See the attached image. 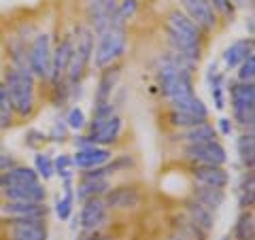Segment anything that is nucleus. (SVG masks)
<instances>
[{
    "mask_svg": "<svg viewBox=\"0 0 255 240\" xmlns=\"http://www.w3.org/2000/svg\"><path fill=\"white\" fill-rule=\"evenodd\" d=\"M4 187V181H2V172H0V189Z\"/></svg>",
    "mask_w": 255,
    "mask_h": 240,
    "instance_id": "obj_43",
    "label": "nucleus"
},
{
    "mask_svg": "<svg viewBox=\"0 0 255 240\" xmlns=\"http://www.w3.org/2000/svg\"><path fill=\"white\" fill-rule=\"evenodd\" d=\"M249 55H253V38H243V41H236L228 47L226 53H223V62H226L228 68H236Z\"/></svg>",
    "mask_w": 255,
    "mask_h": 240,
    "instance_id": "obj_19",
    "label": "nucleus"
},
{
    "mask_svg": "<svg viewBox=\"0 0 255 240\" xmlns=\"http://www.w3.org/2000/svg\"><path fill=\"white\" fill-rule=\"evenodd\" d=\"M70 58H73V36H64L55 47V51L51 53V75L49 81L53 85H58L64 81V77L68 73Z\"/></svg>",
    "mask_w": 255,
    "mask_h": 240,
    "instance_id": "obj_10",
    "label": "nucleus"
},
{
    "mask_svg": "<svg viewBox=\"0 0 255 240\" xmlns=\"http://www.w3.org/2000/svg\"><path fill=\"white\" fill-rule=\"evenodd\" d=\"M92 55H94V32L90 28L79 26L73 36V58H70L68 73L64 77V83H66L68 90H73V87L81 83L85 70L92 62Z\"/></svg>",
    "mask_w": 255,
    "mask_h": 240,
    "instance_id": "obj_2",
    "label": "nucleus"
},
{
    "mask_svg": "<svg viewBox=\"0 0 255 240\" xmlns=\"http://www.w3.org/2000/svg\"><path fill=\"white\" fill-rule=\"evenodd\" d=\"M102 202H105L107 209H134V206H138L140 202V196L138 191L134 187H115V189H109L105 198H102Z\"/></svg>",
    "mask_w": 255,
    "mask_h": 240,
    "instance_id": "obj_15",
    "label": "nucleus"
},
{
    "mask_svg": "<svg viewBox=\"0 0 255 240\" xmlns=\"http://www.w3.org/2000/svg\"><path fill=\"white\" fill-rule=\"evenodd\" d=\"M109 209L102 202V198H90L83 202V211L79 215V223L85 232H96L107 223Z\"/></svg>",
    "mask_w": 255,
    "mask_h": 240,
    "instance_id": "obj_11",
    "label": "nucleus"
},
{
    "mask_svg": "<svg viewBox=\"0 0 255 240\" xmlns=\"http://www.w3.org/2000/svg\"><path fill=\"white\" fill-rule=\"evenodd\" d=\"M234 2H236L238 6H251L253 0H234Z\"/></svg>",
    "mask_w": 255,
    "mask_h": 240,
    "instance_id": "obj_41",
    "label": "nucleus"
},
{
    "mask_svg": "<svg viewBox=\"0 0 255 240\" xmlns=\"http://www.w3.org/2000/svg\"><path fill=\"white\" fill-rule=\"evenodd\" d=\"M122 134V119L117 115H111L107 119H94V123L90 125V134L83 136L81 140V147L87 145H111L115 142Z\"/></svg>",
    "mask_w": 255,
    "mask_h": 240,
    "instance_id": "obj_6",
    "label": "nucleus"
},
{
    "mask_svg": "<svg viewBox=\"0 0 255 240\" xmlns=\"http://www.w3.org/2000/svg\"><path fill=\"white\" fill-rule=\"evenodd\" d=\"M181 138L187 142V145H200V142H209V140H217V130L211 123H200L194 127H187L183 130Z\"/></svg>",
    "mask_w": 255,
    "mask_h": 240,
    "instance_id": "obj_24",
    "label": "nucleus"
},
{
    "mask_svg": "<svg viewBox=\"0 0 255 240\" xmlns=\"http://www.w3.org/2000/svg\"><path fill=\"white\" fill-rule=\"evenodd\" d=\"M51 38L49 34H38L28 49V70L32 77L49 79L51 75Z\"/></svg>",
    "mask_w": 255,
    "mask_h": 240,
    "instance_id": "obj_5",
    "label": "nucleus"
},
{
    "mask_svg": "<svg viewBox=\"0 0 255 240\" xmlns=\"http://www.w3.org/2000/svg\"><path fill=\"white\" fill-rule=\"evenodd\" d=\"M66 121H68V127H73V130H79V127H83V125H85V115H83V111L77 109V107L70 109Z\"/></svg>",
    "mask_w": 255,
    "mask_h": 240,
    "instance_id": "obj_37",
    "label": "nucleus"
},
{
    "mask_svg": "<svg viewBox=\"0 0 255 240\" xmlns=\"http://www.w3.org/2000/svg\"><path fill=\"white\" fill-rule=\"evenodd\" d=\"M117 79H119V68L109 66L105 68L100 81H98V90H96V105H107L111 102V94H113L115 85H117Z\"/></svg>",
    "mask_w": 255,
    "mask_h": 240,
    "instance_id": "obj_21",
    "label": "nucleus"
},
{
    "mask_svg": "<svg viewBox=\"0 0 255 240\" xmlns=\"http://www.w3.org/2000/svg\"><path fill=\"white\" fill-rule=\"evenodd\" d=\"M174 228H177V234L185 240H206V234H209V232L198 228L187 215H181V217L174 219Z\"/></svg>",
    "mask_w": 255,
    "mask_h": 240,
    "instance_id": "obj_28",
    "label": "nucleus"
},
{
    "mask_svg": "<svg viewBox=\"0 0 255 240\" xmlns=\"http://www.w3.org/2000/svg\"><path fill=\"white\" fill-rule=\"evenodd\" d=\"M236 149H238V155H241V162L247 170H253V164H255V140H253V132H247L241 134L236 140Z\"/></svg>",
    "mask_w": 255,
    "mask_h": 240,
    "instance_id": "obj_27",
    "label": "nucleus"
},
{
    "mask_svg": "<svg viewBox=\"0 0 255 240\" xmlns=\"http://www.w3.org/2000/svg\"><path fill=\"white\" fill-rule=\"evenodd\" d=\"M109 159H111V151L109 149L98 147V145H87V147H81L73 155V166L85 168V170H92V168L105 166Z\"/></svg>",
    "mask_w": 255,
    "mask_h": 240,
    "instance_id": "obj_13",
    "label": "nucleus"
},
{
    "mask_svg": "<svg viewBox=\"0 0 255 240\" xmlns=\"http://www.w3.org/2000/svg\"><path fill=\"white\" fill-rule=\"evenodd\" d=\"M228 2H232V0H228Z\"/></svg>",
    "mask_w": 255,
    "mask_h": 240,
    "instance_id": "obj_44",
    "label": "nucleus"
},
{
    "mask_svg": "<svg viewBox=\"0 0 255 240\" xmlns=\"http://www.w3.org/2000/svg\"><path fill=\"white\" fill-rule=\"evenodd\" d=\"M170 123L174 127H181V130H187V127H194V125H200L204 123V119H196V117H189L185 113H177V111H170Z\"/></svg>",
    "mask_w": 255,
    "mask_h": 240,
    "instance_id": "obj_33",
    "label": "nucleus"
},
{
    "mask_svg": "<svg viewBox=\"0 0 255 240\" xmlns=\"http://www.w3.org/2000/svg\"><path fill=\"white\" fill-rule=\"evenodd\" d=\"M4 94L11 111L19 117H28L34 111V77L28 68H6L4 73Z\"/></svg>",
    "mask_w": 255,
    "mask_h": 240,
    "instance_id": "obj_1",
    "label": "nucleus"
},
{
    "mask_svg": "<svg viewBox=\"0 0 255 240\" xmlns=\"http://www.w3.org/2000/svg\"><path fill=\"white\" fill-rule=\"evenodd\" d=\"M166 240H185V238H183V236H179V234H172V236H168Z\"/></svg>",
    "mask_w": 255,
    "mask_h": 240,
    "instance_id": "obj_42",
    "label": "nucleus"
},
{
    "mask_svg": "<svg viewBox=\"0 0 255 240\" xmlns=\"http://www.w3.org/2000/svg\"><path fill=\"white\" fill-rule=\"evenodd\" d=\"M4 198L9 202H45V189L41 183L30 185H9L2 189Z\"/></svg>",
    "mask_w": 255,
    "mask_h": 240,
    "instance_id": "obj_16",
    "label": "nucleus"
},
{
    "mask_svg": "<svg viewBox=\"0 0 255 240\" xmlns=\"http://www.w3.org/2000/svg\"><path fill=\"white\" fill-rule=\"evenodd\" d=\"M166 28H170L172 32H177L179 36L187 38V41H191V43H200L202 45V30L198 28L185 13L172 11L168 15V23H166Z\"/></svg>",
    "mask_w": 255,
    "mask_h": 240,
    "instance_id": "obj_14",
    "label": "nucleus"
},
{
    "mask_svg": "<svg viewBox=\"0 0 255 240\" xmlns=\"http://www.w3.org/2000/svg\"><path fill=\"white\" fill-rule=\"evenodd\" d=\"M0 211L4 215H9L11 219H23V217L45 219V215H47V209L43 202H6Z\"/></svg>",
    "mask_w": 255,
    "mask_h": 240,
    "instance_id": "obj_18",
    "label": "nucleus"
},
{
    "mask_svg": "<svg viewBox=\"0 0 255 240\" xmlns=\"http://www.w3.org/2000/svg\"><path fill=\"white\" fill-rule=\"evenodd\" d=\"M13 166H15V159H13V155L0 149V172H6V170H11Z\"/></svg>",
    "mask_w": 255,
    "mask_h": 240,
    "instance_id": "obj_38",
    "label": "nucleus"
},
{
    "mask_svg": "<svg viewBox=\"0 0 255 240\" xmlns=\"http://www.w3.org/2000/svg\"><path fill=\"white\" fill-rule=\"evenodd\" d=\"M2 181H4V187H9V185H30V183H38V174L32 170V168L13 166L11 170L2 172Z\"/></svg>",
    "mask_w": 255,
    "mask_h": 240,
    "instance_id": "obj_25",
    "label": "nucleus"
},
{
    "mask_svg": "<svg viewBox=\"0 0 255 240\" xmlns=\"http://www.w3.org/2000/svg\"><path fill=\"white\" fill-rule=\"evenodd\" d=\"M34 166H36V174L38 177H43V179H51L53 174H55V168H53V159L49 157V155H45V153H41V155H36V159H34Z\"/></svg>",
    "mask_w": 255,
    "mask_h": 240,
    "instance_id": "obj_32",
    "label": "nucleus"
},
{
    "mask_svg": "<svg viewBox=\"0 0 255 240\" xmlns=\"http://www.w3.org/2000/svg\"><path fill=\"white\" fill-rule=\"evenodd\" d=\"M9 234H11V240H47L45 219L41 217L13 219Z\"/></svg>",
    "mask_w": 255,
    "mask_h": 240,
    "instance_id": "obj_9",
    "label": "nucleus"
},
{
    "mask_svg": "<svg viewBox=\"0 0 255 240\" xmlns=\"http://www.w3.org/2000/svg\"><path fill=\"white\" fill-rule=\"evenodd\" d=\"M189 162H194V166H223L226 164V149H223L217 140L200 142V145H187L183 151Z\"/></svg>",
    "mask_w": 255,
    "mask_h": 240,
    "instance_id": "obj_7",
    "label": "nucleus"
},
{
    "mask_svg": "<svg viewBox=\"0 0 255 240\" xmlns=\"http://www.w3.org/2000/svg\"><path fill=\"white\" fill-rule=\"evenodd\" d=\"M234 236L236 240H253L255 236V219L251 211H243L236 219L234 226Z\"/></svg>",
    "mask_w": 255,
    "mask_h": 240,
    "instance_id": "obj_29",
    "label": "nucleus"
},
{
    "mask_svg": "<svg viewBox=\"0 0 255 240\" xmlns=\"http://www.w3.org/2000/svg\"><path fill=\"white\" fill-rule=\"evenodd\" d=\"M219 132L221 134H232V121H230V119H226V117H223V119H219Z\"/></svg>",
    "mask_w": 255,
    "mask_h": 240,
    "instance_id": "obj_40",
    "label": "nucleus"
},
{
    "mask_svg": "<svg viewBox=\"0 0 255 240\" xmlns=\"http://www.w3.org/2000/svg\"><path fill=\"white\" fill-rule=\"evenodd\" d=\"M234 119L241 125L253 127L255 121V85L253 83H234L230 85Z\"/></svg>",
    "mask_w": 255,
    "mask_h": 240,
    "instance_id": "obj_4",
    "label": "nucleus"
},
{
    "mask_svg": "<svg viewBox=\"0 0 255 240\" xmlns=\"http://www.w3.org/2000/svg\"><path fill=\"white\" fill-rule=\"evenodd\" d=\"M183 9L187 11V17L196 23L200 30H213L215 28V11L209 4V0H181Z\"/></svg>",
    "mask_w": 255,
    "mask_h": 240,
    "instance_id": "obj_12",
    "label": "nucleus"
},
{
    "mask_svg": "<svg viewBox=\"0 0 255 240\" xmlns=\"http://www.w3.org/2000/svg\"><path fill=\"white\" fill-rule=\"evenodd\" d=\"M253 170H247V174L241 181V187H238V204H241L243 211H249V206H253Z\"/></svg>",
    "mask_w": 255,
    "mask_h": 240,
    "instance_id": "obj_30",
    "label": "nucleus"
},
{
    "mask_svg": "<svg viewBox=\"0 0 255 240\" xmlns=\"http://www.w3.org/2000/svg\"><path fill=\"white\" fill-rule=\"evenodd\" d=\"M172 105V111H177V113H185L189 117H196V119H204L209 117V111H206L204 102L198 98V96H189V98H183V100H177V102H170Z\"/></svg>",
    "mask_w": 255,
    "mask_h": 240,
    "instance_id": "obj_23",
    "label": "nucleus"
},
{
    "mask_svg": "<svg viewBox=\"0 0 255 240\" xmlns=\"http://www.w3.org/2000/svg\"><path fill=\"white\" fill-rule=\"evenodd\" d=\"M194 200L196 202H200L202 206L206 209H219V206L226 202V194H223V189H217V187H206V185H198L194 187Z\"/></svg>",
    "mask_w": 255,
    "mask_h": 240,
    "instance_id": "obj_22",
    "label": "nucleus"
},
{
    "mask_svg": "<svg viewBox=\"0 0 255 240\" xmlns=\"http://www.w3.org/2000/svg\"><path fill=\"white\" fill-rule=\"evenodd\" d=\"M85 6H87V17H90L92 32L100 36L107 30L113 28L117 0H85Z\"/></svg>",
    "mask_w": 255,
    "mask_h": 240,
    "instance_id": "obj_8",
    "label": "nucleus"
},
{
    "mask_svg": "<svg viewBox=\"0 0 255 240\" xmlns=\"http://www.w3.org/2000/svg\"><path fill=\"white\" fill-rule=\"evenodd\" d=\"M79 240H111L109 236H102V234H98V230L96 232H85V234L79 238Z\"/></svg>",
    "mask_w": 255,
    "mask_h": 240,
    "instance_id": "obj_39",
    "label": "nucleus"
},
{
    "mask_svg": "<svg viewBox=\"0 0 255 240\" xmlns=\"http://www.w3.org/2000/svg\"><path fill=\"white\" fill-rule=\"evenodd\" d=\"M253 77H255V58L249 55L238 66V79H241V83H253Z\"/></svg>",
    "mask_w": 255,
    "mask_h": 240,
    "instance_id": "obj_36",
    "label": "nucleus"
},
{
    "mask_svg": "<svg viewBox=\"0 0 255 240\" xmlns=\"http://www.w3.org/2000/svg\"><path fill=\"white\" fill-rule=\"evenodd\" d=\"M109 191V181L107 179H83V183L77 187V198L85 202L90 198H100L102 194Z\"/></svg>",
    "mask_w": 255,
    "mask_h": 240,
    "instance_id": "obj_26",
    "label": "nucleus"
},
{
    "mask_svg": "<svg viewBox=\"0 0 255 240\" xmlns=\"http://www.w3.org/2000/svg\"><path fill=\"white\" fill-rule=\"evenodd\" d=\"M11 125V107H9V100H6V94H4V85L0 83V127H9Z\"/></svg>",
    "mask_w": 255,
    "mask_h": 240,
    "instance_id": "obj_35",
    "label": "nucleus"
},
{
    "mask_svg": "<svg viewBox=\"0 0 255 240\" xmlns=\"http://www.w3.org/2000/svg\"><path fill=\"white\" fill-rule=\"evenodd\" d=\"M73 202H75V194H73V185H70V181H64V198L58 202H55V213H58V217L62 221L70 219V215H73Z\"/></svg>",
    "mask_w": 255,
    "mask_h": 240,
    "instance_id": "obj_31",
    "label": "nucleus"
},
{
    "mask_svg": "<svg viewBox=\"0 0 255 240\" xmlns=\"http://www.w3.org/2000/svg\"><path fill=\"white\" fill-rule=\"evenodd\" d=\"M53 168H55V172H58L64 181H70V179H73V168H75V166H73V157L60 155V157L53 162Z\"/></svg>",
    "mask_w": 255,
    "mask_h": 240,
    "instance_id": "obj_34",
    "label": "nucleus"
},
{
    "mask_svg": "<svg viewBox=\"0 0 255 240\" xmlns=\"http://www.w3.org/2000/svg\"><path fill=\"white\" fill-rule=\"evenodd\" d=\"M126 51V28H111L105 34L98 36V47L94 51V64L96 68H109L113 66Z\"/></svg>",
    "mask_w": 255,
    "mask_h": 240,
    "instance_id": "obj_3",
    "label": "nucleus"
},
{
    "mask_svg": "<svg viewBox=\"0 0 255 240\" xmlns=\"http://www.w3.org/2000/svg\"><path fill=\"white\" fill-rule=\"evenodd\" d=\"M194 179L198 185L223 189L230 183V174L221 166H194Z\"/></svg>",
    "mask_w": 255,
    "mask_h": 240,
    "instance_id": "obj_17",
    "label": "nucleus"
},
{
    "mask_svg": "<svg viewBox=\"0 0 255 240\" xmlns=\"http://www.w3.org/2000/svg\"><path fill=\"white\" fill-rule=\"evenodd\" d=\"M185 215L204 232H211L215 228V213L211 209H206V206H202L200 202H196V200L185 202Z\"/></svg>",
    "mask_w": 255,
    "mask_h": 240,
    "instance_id": "obj_20",
    "label": "nucleus"
}]
</instances>
